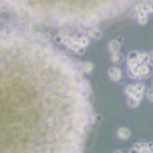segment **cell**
Instances as JSON below:
<instances>
[{"instance_id": "6da1fadb", "label": "cell", "mask_w": 153, "mask_h": 153, "mask_svg": "<svg viewBox=\"0 0 153 153\" xmlns=\"http://www.w3.org/2000/svg\"><path fill=\"white\" fill-rule=\"evenodd\" d=\"M143 91H144V86L142 84H137V85H130L126 87V92L130 98L137 99V100H141L143 98Z\"/></svg>"}, {"instance_id": "7a4b0ae2", "label": "cell", "mask_w": 153, "mask_h": 153, "mask_svg": "<svg viewBox=\"0 0 153 153\" xmlns=\"http://www.w3.org/2000/svg\"><path fill=\"white\" fill-rule=\"evenodd\" d=\"M108 75H109V77H111V79L114 80V81L120 80L121 79V76H122L121 70H120L119 68H116V67H111L108 72Z\"/></svg>"}, {"instance_id": "3957f363", "label": "cell", "mask_w": 153, "mask_h": 153, "mask_svg": "<svg viewBox=\"0 0 153 153\" xmlns=\"http://www.w3.org/2000/svg\"><path fill=\"white\" fill-rule=\"evenodd\" d=\"M118 135H119V137H121V139H126L130 136V131L127 128H120L119 130H118Z\"/></svg>"}, {"instance_id": "277c9868", "label": "cell", "mask_w": 153, "mask_h": 153, "mask_svg": "<svg viewBox=\"0 0 153 153\" xmlns=\"http://www.w3.org/2000/svg\"><path fill=\"white\" fill-rule=\"evenodd\" d=\"M109 48H111V50L113 53H118V50L120 48V44L118 42H116V41H113L111 43V45H109Z\"/></svg>"}, {"instance_id": "5b68a950", "label": "cell", "mask_w": 153, "mask_h": 153, "mask_svg": "<svg viewBox=\"0 0 153 153\" xmlns=\"http://www.w3.org/2000/svg\"><path fill=\"white\" fill-rule=\"evenodd\" d=\"M90 36H92V37L94 38H100L101 37V32L98 31V29H91V31L89 32Z\"/></svg>"}, {"instance_id": "8992f818", "label": "cell", "mask_w": 153, "mask_h": 153, "mask_svg": "<svg viewBox=\"0 0 153 153\" xmlns=\"http://www.w3.org/2000/svg\"><path fill=\"white\" fill-rule=\"evenodd\" d=\"M128 104L130 105L131 107H137V105H139V100L133 99V98H129L128 99Z\"/></svg>"}, {"instance_id": "52a82bcc", "label": "cell", "mask_w": 153, "mask_h": 153, "mask_svg": "<svg viewBox=\"0 0 153 153\" xmlns=\"http://www.w3.org/2000/svg\"><path fill=\"white\" fill-rule=\"evenodd\" d=\"M92 67H93V65L91 63H83L82 64V69H83V72H91Z\"/></svg>"}, {"instance_id": "ba28073f", "label": "cell", "mask_w": 153, "mask_h": 153, "mask_svg": "<svg viewBox=\"0 0 153 153\" xmlns=\"http://www.w3.org/2000/svg\"><path fill=\"white\" fill-rule=\"evenodd\" d=\"M121 59H122L121 55H119L118 53H114V56H113V61L114 62H121Z\"/></svg>"}, {"instance_id": "9c48e42d", "label": "cell", "mask_w": 153, "mask_h": 153, "mask_svg": "<svg viewBox=\"0 0 153 153\" xmlns=\"http://www.w3.org/2000/svg\"><path fill=\"white\" fill-rule=\"evenodd\" d=\"M148 99L153 102V88H151V89L148 91Z\"/></svg>"}, {"instance_id": "30bf717a", "label": "cell", "mask_w": 153, "mask_h": 153, "mask_svg": "<svg viewBox=\"0 0 153 153\" xmlns=\"http://www.w3.org/2000/svg\"><path fill=\"white\" fill-rule=\"evenodd\" d=\"M148 10L151 11V12H153V1L148 2Z\"/></svg>"}]
</instances>
